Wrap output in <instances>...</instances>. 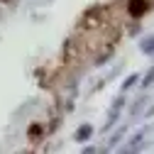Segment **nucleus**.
I'll use <instances>...</instances> for the list:
<instances>
[{
	"label": "nucleus",
	"mask_w": 154,
	"mask_h": 154,
	"mask_svg": "<svg viewBox=\"0 0 154 154\" xmlns=\"http://www.w3.org/2000/svg\"><path fill=\"white\" fill-rule=\"evenodd\" d=\"M149 10V0H127V12L130 17H142Z\"/></svg>",
	"instance_id": "obj_1"
},
{
	"label": "nucleus",
	"mask_w": 154,
	"mask_h": 154,
	"mask_svg": "<svg viewBox=\"0 0 154 154\" xmlns=\"http://www.w3.org/2000/svg\"><path fill=\"white\" fill-rule=\"evenodd\" d=\"M91 132H93V130H91V125H83L79 132H76V140H81V142H83V140H88V137H91Z\"/></svg>",
	"instance_id": "obj_2"
},
{
	"label": "nucleus",
	"mask_w": 154,
	"mask_h": 154,
	"mask_svg": "<svg viewBox=\"0 0 154 154\" xmlns=\"http://www.w3.org/2000/svg\"><path fill=\"white\" fill-rule=\"evenodd\" d=\"M37 134L42 137V127H39V125H32V127H29V137H37Z\"/></svg>",
	"instance_id": "obj_3"
},
{
	"label": "nucleus",
	"mask_w": 154,
	"mask_h": 154,
	"mask_svg": "<svg viewBox=\"0 0 154 154\" xmlns=\"http://www.w3.org/2000/svg\"><path fill=\"white\" fill-rule=\"evenodd\" d=\"M142 49H144V51H152V49H154V37H149V39L142 44Z\"/></svg>",
	"instance_id": "obj_4"
},
{
	"label": "nucleus",
	"mask_w": 154,
	"mask_h": 154,
	"mask_svg": "<svg viewBox=\"0 0 154 154\" xmlns=\"http://www.w3.org/2000/svg\"><path fill=\"white\" fill-rule=\"evenodd\" d=\"M3 3H8V0H3Z\"/></svg>",
	"instance_id": "obj_5"
}]
</instances>
